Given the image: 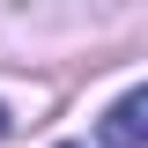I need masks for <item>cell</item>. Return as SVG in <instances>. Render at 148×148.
<instances>
[{
	"label": "cell",
	"mask_w": 148,
	"mask_h": 148,
	"mask_svg": "<svg viewBox=\"0 0 148 148\" xmlns=\"http://www.w3.org/2000/svg\"><path fill=\"white\" fill-rule=\"evenodd\" d=\"M148 141V89H126L104 111V148H141Z\"/></svg>",
	"instance_id": "obj_1"
},
{
	"label": "cell",
	"mask_w": 148,
	"mask_h": 148,
	"mask_svg": "<svg viewBox=\"0 0 148 148\" xmlns=\"http://www.w3.org/2000/svg\"><path fill=\"white\" fill-rule=\"evenodd\" d=\"M8 126H15V119H8V104H0V141H8Z\"/></svg>",
	"instance_id": "obj_2"
},
{
	"label": "cell",
	"mask_w": 148,
	"mask_h": 148,
	"mask_svg": "<svg viewBox=\"0 0 148 148\" xmlns=\"http://www.w3.org/2000/svg\"><path fill=\"white\" fill-rule=\"evenodd\" d=\"M67 148H74V141H67Z\"/></svg>",
	"instance_id": "obj_3"
}]
</instances>
